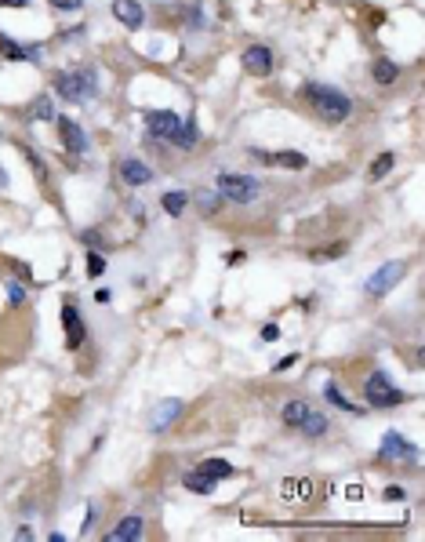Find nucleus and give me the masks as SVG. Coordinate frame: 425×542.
<instances>
[{"label":"nucleus","mask_w":425,"mask_h":542,"mask_svg":"<svg viewBox=\"0 0 425 542\" xmlns=\"http://www.w3.org/2000/svg\"><path fill=\"white\" fill-rule=\"evenodd\" d=\"M371 73H375L378 84H393L396 76H400V66H396V62H389V59H378L375 66H371Z\"/></svg>","instance_id":"412c9836"},{"label":"nucleus","mask_w":425,"mask_h":542,"mask_svg":"<svg viewBox=\"0 0 425 542\" xmlns=\"http://www.w3.org/2000/svg\"><path fill=\"white\" fill-rule=\"evenodd\" d=\"M113 15H117L124 25H131V30H138L142 19H146V11H142L138 0H113Z\"/></svg>","instance_id":"ddd939ff"},{"label":"nucleus","mask_w":425,"mask_h":542,"mask_svg":"<svg viewBox=\"0 0 425 542\" xmlns=\"http://www.w3.org/2000/svg\"><path fill=\"white\" fill-rule=\"evenodd\" d=\"M55 92L69 102H91L98 95V73L91 66H80V70H69V73H58L55 76Z\"/></svg>","instance_id":"f03ea898"},{"label":"nucleus","mask_w":425,"mask_h":542,"mask_svg":"<svg viewBox=\"0 0 425 542\" xmlns=\"http://www.w3.org/2000/svg\"><path fill=\"white\" fill-rule=\"evenodd\" d=\"M243 70L248 73H254V76H269L273 73V51H269L265 44H254V48H248L243 51Z\"/></svg>","instance_id":"6e6552de"},{"label":"nucleus","mask_w":425,"mask_h":542,"mask_svg":"<svg viewBox=\"0 0 425 542\" xmlns=\"http://www.w3.org/2000/svg\"><path fill=\"white\" fill-rule=\"evenodd\" d=\"M160 204H164V211H167V215H182V211H186V204H189V197H186L182 189H171V193H164V200H160Z\"/></svg>","instance_id":"5701e85b"},{"label":"nucleus","mask_w":425,"mask_h":542,"mask_svg":"<svg viewBox=\"0 0 425 542\" xmlns=\"http://www.w3.org/2000/svg\"><path fill=\"white\" fill-rule=\"evenodd\" d=\"M200 138V132H197V117H189V121H182V132H178V138H175V146H182V149H189L193 142Z\"/></svg>","instance_id":"b1692460"},{"label":"nucleus","mask_w":425,"mask_h":542,"mask_svg":"<svg viewBox=\"0 0 425 542\" xmlns=\"http://www.w3.org/2000/svg\"><path fill=\"white\" fill-rule=\"evenodd\" d=\"M259 189H262L259 178H251V175H218V193L233 204H251L259 197Z\"/></svg>","instance_id":"39448f33"},{"label":"nucleus","mask_w":425,"mask_h":542,"mask_svg":"<svg viewBox=\"0 0 425 542\" xmlns=\"http://www.w3.org/2000/svg\"><path fill=\"white\" fill-rule=\"evenodd\" d=\"M8 299L15 302V306L25 302V288H22V284H8Z\"/></svg>","instance_id":"cd10ccee"},{"label":"nucleus","mask_w":425,"mask_h":542,"mask_svg":"<svg viewBox=\"0 0 425 542\" xmlns=\"http://www.w3.org/2000/svg\"><path fill=\"white\" fill-rule=\"evenodd\" d=\"M0 55L11 59V62H36V48H22L15 44L8 33H0Z\"/></svg>","instance_id":"4468645a"},{"label":"nucleus","mask_w":425,"mask_h":542,"mask_svg":"<svg viewBox=\"0 0 425 542\" xmlns=\"http://www.w3.org/2000/svg\"><path fill=\"white\" fill-rule=\"evenodd\" d=\"M283 499H294V502L313 499V484L309 481H283Z\"/></svg>","instance_id":"4be33fe9"},{"label":"nucleus","mask_w":425,"mask_h":542,"mask_svg":"<svg viewBox=\"0 0 425 542\" xmlns=\"http://www.w3.org/2000/svg\"><path fill=\"white\" fill-rule=\"evenodd\" d=\"M204 477H211V481H222V477H233V466H229L226 459H208V462H200L197 466Z\"/></svg>","instance_id":"aec40b11"},{"label":"nucleus","mask_w":425,"mask_h":542,"mask_svg":"<svg viewBox=\"0 0 425 542\" xmlns=\"http://www.w3.org/2000/svg\"><path fill=\"white\" fill-rule=\"evenodd\" d=\"M404 273H407V266H404V262H385V266L378 269V273H371V277H367L364 291L371 295V299H382V295L389 291L393 284H400V277H404Z\"/></svg>","instance_id":"0eeeda50"},{"label":"nucleus","mask_w":425,"mask_h":542,"mask_svg":"<svg viewBox=\"0 0 425 542\" xmlns=\"http://www.w3.org/2000/svg\"><path fill=\"white\" fill-rule=\"evenodd\" d=\"M182 484L189 488V492H197V495H211L218 481H211V477H204V473L197 470V473H186V477H182Z\"/></svg>","instance_id":"6ab92c4d"},{"label":"nucleus","mask_w":425,"mask_h":542,"mask_svg":"<svg viewBox=\"0 0 425 542\" xmlns=\"http://www.w3.org/2000/svg\"><path fill=\"white\" fill-rule=\"evenodd\" d=\"M385 499H389V502H400V499H404V488H389V492H385Z\"/></svg>","instance_id":"2f4dec72"},{"label":"nucleus","mask_w":425,"mask_h":542,"mask_svg":"<svg viewBox=\"0 0 425 542\" xmlns=\"http://www.w3.org/2000/svg\"><path fill=\"white\" fill-rule=\"evenodd\" d=\"M120 178H124L127 186H149L153 183V171H149V164L127 157V160H120Z\"/></svg>","instance_id":"f8f14e48"},{"label":"nucleus","mask_w":425,"mask_h":542,"mask_svg":"<svg viewBox=\"0 0 425 542\" xmlns=\"http://www.w3.org/2000/svg\"><path fill=\"white\" fill-rule=\"evenodd\" d=\"M146 127H149L153 138L175 142L178 132H182V117H178V113H171V110H149V113H146Z\"/></svg>","instance_id":"423d86ee"},{"label":"nucleus","mask_w":425,"mask_h":542,"mask_svg":"<svg viewBox=\"0 0 425 542\" xmlns=\"http://www.w3.org/2000/svg\"><path fill=\"white\" fill-rule=\"evenodd\" d=\"M62 324H66V346L69 350H80L84 342V320L76 313V306H62Z\"/></svg>","instance_id":"9b49d317"},{"label":"nucleus","mask_w":425,"mask_h":542,"mask_svg":"<svg viewBox=\"0 0 425 542\" xmlns=\"http://www.w3.org/2000/svg\"><path fill=\"white\" fill-rule=\"evenodd\" d=\"M87 273H91V277H102V273H106V259H102L98 251L87 255Z\"/></svg>","instance_id":"bb28decb"},{"label":"nucleus","mask_w":425,"mask_h":542,"mask_svg":"<svg viewBox=\"0 0 425 542\" xmlns=\"http://www.w3.org/2000/svg\"><path fill=\"white\" fill-rule=\"evenodd\" d=\"M283 422L291 426V430H302L305 437H324L327 433V419L313 411L305 401H287L283 404Z\"/></svg>","instance_id":"7ed1b4c3"},{"label":"nucleus","mask_w":425,"mask_h":542,"mask_svg":"<svg viewBox=\"0 0 425 542\" xmlns=\"http://www.w3.org/2000/svg\"><path fill=\"white\" fill-rule=\"evenodd\" d=\"M135 539H142V517H124L109 532V542H135Z\"/></svg>","instance_id":"2eb2a0df"},{"label":"nucleus","mask_w":425,"mask_h":542,"mask_svg":"<svg viewBox=\"0 0 425 542\" xmlns=\"http://www.w3.org/2000/svg\"><path fill=\"white\" fill-rule=\"evenodd\" d=\"M30 0H0V8H25Z\"/></svg>","instance_id":"72a5a7b5"},{"label":"nucleus","mask_w":425,"mask_h":542,"mask_svg":"<svg viewBox=\"0 0 425 542\" xmlns=\"http://www.w3.org/2000/svg\"><path fill=\"white\" fill-rule=\"evenodd\" d=\"M294 360H298V357H294V353H291V357H283V360H276V371H283V368H291Z\"/></svg>","instance_id":"473e14b6"},{"label":"nucleus","mask_w":425,"mask_h":542,"mask_svg":"<svg viewBox=\"0 0 425 542\" xmlns=\"http://www.w3.org/2000/svg\"><path fill=\"white\" fill-rule=\"evenodd\" d=\"M276 335H280V328H276V324H265V328H262V339H265V342H273Z\"/></svg>","instance_id":"7c9ffc66"},{"label":"nucleus","mask_w":425,"mask_h":542,"mask_svg":"<svg viewBox=\"0 0 425 542\" xmlns=\"http://www.w3.org/2000/svg\"><path fill=\"white\" fill-rule=\"evenodd\" d=\"M178 411H182V401H164L157 408V415H153V430H164V426H171L178 419Z\"/></svg>","instance_id":"a211bd4d"},{"label":"nucleus","mask_w":425,"mask_h":542,"mask_svg":"<svg viewBox=\"0 0 425 542\" xmlns=\"http://www.w3.org/2000/svg\"><path fill=\"white\" fill-rule=\"evenodd\" d=\"M302 92H305V98L313 102V110H316L324 121H345V117L353 113V102L345 98L338 87H327V84H305Z\"/></svg>","instance_id":"f257e3e1"},{"label":"nucleus","mask_w":425,"mask_h":542,"mask_svg":"<svg viewBox=\"0 0 425 542\" xmlns=\"http://www.w3.org/2000/svg\"><path fill=\"white\" fill-rule=\"evenodd\" d=\"M393 164H396V153H382V157H378L375 164H371V171H367V175L378 183V178H385V175L393 171Z\"/></svg>","instance_id":"393cba45"},{"label":"nucleus","mask_w":425,"mask_h":542,"mask_svg":"<svg viewBox=\"0 0 425 542\" xmlns=\"http://www.w3.org/2000/svg\"><path fill=\"white\" fill-rule=\"evenodd\" d=\"M327 401H331L334 408H342V411H353V415H360V408L349 404V401H345V397L338 393V386H327Z\"/></svg>","instance_id":"a878e982"},{"label":"nucleus","mask_w":425,"mask_h":542,"mask_svg":"<svg viewBox=\"0 0 425 542\" xmlns=\"http://www.w3.org/2000/svg\"><path fill=\"white\" fill-rule=\"evenodd\" d=\"M25 157H30V164L36 167V175H41V178H47V171H44V164H41V157H36V153H33L30 146H25Z\"/></svg>","instance_id":"c85d7f7f"},{"label":"nucleus","mask_w":425,"mask_h":542,"mask_svg":"<svg viewBox=\"0 0 425 542\" xmlns=\"http://www.w3.org/2000/svg\"><path fill=\"white\" fill-rule=\"evenodd\" d=\"M251 157H259V160H269V164H280V167H305L309 160L302 157V153H259V149H251Z\"/></svg>","instance_id":"dca6fc26"},{"label":"nucleus","mask_w":425,"mask_h":542,"mask_svg":"<svg viewBox=\"0 0 425 542\" xmlns=\"http://www.w3.org/2000/svg\"><path fill=\"white\" fill-rule=\"evenodd\" d=\"M4 186H8V171L0 167V189H4Z\"/></svg>","instance_id":"f704fd0d"},{"label":"nucleus","mask_w":425,"mask_h":542,"mask_svg":"<svg viewBox=\"0 0 425 542\" xmlns=\"http://www.w3.org/2000/svg\"><path fill=\"white\" fill-rule=\"evenodd\" d=\"M58 138H62V146H66L69 153H84L87 149V135H84V127L76 124L73 117H58Z\"/></svg>","instance_id":"1a4fd4ad"},{"label":"nucleus","mask_w":425,"mask_h":542,"mask_svg":"<svg viewBox=\"0 0 425 542\" xmlns=\"http://www.w3.org/2000/svg\"><path fill=\"white\" fill-rule=\"evenodd\" d=\"M51 4H55L58 11H76V8L84 4V0H51Z\"/></svg>","instance_id":"c756f323"},{"label":"nucleus","mask_w":425,"mask_h":542,"mask_svg":"<svg viewBox=\"0 0 425 542\" xmlns=\"http://www.w3.org/2000/svg\"><path fill=\"white\" fill-rule=\"evenodd\" d=\"M364 393H367L371 408H396V404H404V401H407L404 390H396L385 371H375V375L364 382Z\"/></svg>","instance_id":"20e7f679"},{"label":"nucleus","mask_w":425,"mask_h":542,"mask_svg":"<svg viewBox=\"0 0 425 542\" xmlns=\"http://www.w3.org/2000/svg\"><path fill=\"white\" fill-rule=\"evenodd\" d=\"M418 451H415V444H407L400 433H385V441H382V448H378V459H415Z\"/></svg>","instance_id":"9d476101"},{"label":"nucleus","mask_w":425,"mask_h":542,"mask_svg":"<svg viewBox=\"0 0 425 542\" xmlns=\"http://www.w3.org/2000/svg\"><path fill=\"white\" fill-rule=\"evenodd\" d=\"M55 117V106H51V95H41L25 106V121H51Z\"/></svg>","instance_id":"f3484780"}]
</instances>
